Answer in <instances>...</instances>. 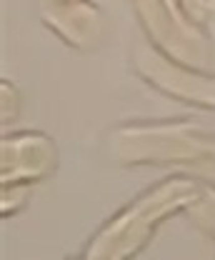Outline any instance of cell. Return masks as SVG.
I'll return each mask as SVG.
<instances>
[{"label":"cell","instance_id":"obj_3","mask_svg":"<svg viewBox=\"0 0 215 260\" xmlns=\"http://www.w3.org/2000/svg\"><path fill=\"white\" fill-rule=\"evenodd\" d=\"M30 200V185H3V200H0V208H3V218H8L10 213H20Z\"/></svg>","mask_w":215,"mask_h":260},{"label":"cell","instance_id":"obj_5","mask_svg":"<svg viewBox=\"0 0 215 260\" xmlns=\"http://www.w3.org/2000/svg\"><path fill=\"white\" fill-rule=\"evenodd\" d=\"M68 260H83V258H68Z\"/></svg>","mask_w":215,"mask_h":260},{"label":"cell","instance_id":"obj_1","mask_svg":"<svg viewBox=\"0 0 215 260\" xmlns=\"http://www.w3.org/2000/svg\"><path fill=\"white\" fill-rule=\"evenodd\" d=\"M58 143L43 130L5 133L0 140V185H35L58 170Z\"/></svg>","mask_w":215,"mask_h":260},{"label":"cell","instance_id":"obj_2","mask_svg":"<svg viewBox=\"0 0 215 260\" xmlns=\"http://www.w3.org/2000/svg\"><path fill=\"white\" fill-rule=\"evenodd\" d=\"M43 23L60 38L65 45L90 53L103 43L105 35V18L98 5L90 0H73L60 3L53 0L43 8Z\"/></svg>","mask_w":215,"mask_h":260},{"label":"cell","instance_id":"obj_4","mask_svg":"<svg viewBox=\"0 0 215 260\" xmlns=\"http://www.w3.org/2000/svg\"><path fill=\"white\" fill-rule=\"evenodd\" d=\"M60 3H73V0H60Z\"/></svg>","mask_w":215,"mask_h":260}]
</instances>
